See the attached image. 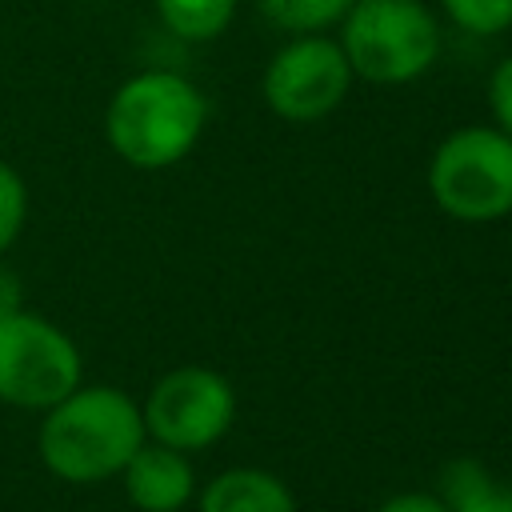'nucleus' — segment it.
I'll return each mask as SVG.
<instances>
[{
    "instance_id": "obj_15",
    "label": "nucleus",
    "mask_w": 512,
    "mask_h": 512,
    "mask_svg": "<svg viewBox=\"0 0 512 512\" xmlns=\"http://www.w3.org/2000/svg\"><path fill=\"white\" fill-rule=\"evenodd\" d=\"M488 104H492L496 128H500L504 136H512V56H504V60L492 68V80H488Z\"/></svg>"
},
{
    "instance_id": "obj_14",
    "label": "nucleus",
    "mask_w": 512,
    "mask_h": 512,
    "mask_svg": "<svg viewBox=\"0 0 512 512\" xmlns=\"http://www.w3.org/2000/svg\"><path fill=\"white\" fill-rule=\"evenodd\" d=\"M448 508L452 512H512V488L484 476L476 488H468L464 496H456Z\"/></svg>"
},
{
    "instance_id": "obj_6",
    "label": "nucleus",
    "mask_w": 512,
    "mask_h": 512,
    "mask_svg": "<svg viewBox=\"0 0 512 512\" xmlns=\"http://www.w3.org/2000/svg\"><path fill=\"white\" fill-rule=\"evenodd\" d=\"M140 416L148 440L180 452H200L232 428L236 392L216 368L180 364L152 384V392L140 404Z\"/></svg>"
},
{
    "instance_id": "obj_8",
    "label": "nucleus",
    "mask_w": 512,
    "mask_h": 512,
    "mask_svg": "<svg viewBox=\"0 0 512 512\" xmlns=\"http://www.w3.org/2000/svg\"><path fill=\"white\" fill-rule=\"evenodd\" d=\"M124 496L140 512H180L196 496V472L188 464V452L144 440L132 460L120 472Z\"/></svg>"
},
{
    "instance_id": "obj_4",
    "label": "nucleus",
    "mask_w": 512,
    "mask_h": 512,
    "mask_svg": "<svg viewBox=\"0 0 512 512\" xmlns=\"http://www.w3.org/2000/svg\"><path fill=\"white\" fill-rule=\"evenodd\" d=\"M428 192L440 212L464 224H488L512 212V136L500 128H456L428 164Z\"/></svg>"
},
{
    "instance_id": "obj_13",
    "label": "nucleus",
    "mask_w": 512,
    "mask_h": 512,
    "mask_svg": "<svg viewBox=\"0 0 512 512\" xmlns=\"http://www.w3.org/2000/svg\"><path fill=\"white\" fill-rule=\"evenodd\" d=\"M440 8L472 36H496L512 28V0H440Z\"/></svg>"
},
{
    "instance_id": "obj_12",
    "label": "nucleus",
    "mask_w": 512,
    "mask_h": 512,
    "mask_svg": "<svg viewBox=\"0 0 512 512\" xmlns=\"http://www.w3.org/2000/svg\"><path fill=\"white\" fill-rule=\"evenodd\" d=\"M28 224V184L16 164L0 160V256H8Z\"/></svg>"
},
{
    "instance_id": "obj_17",
    "label": "nucleus",
    "mask_w": 512,
    "mask_h": 512,
    "mask_svg": "<svg viewBox=\"0 0 512 512\" xmlns=\"http://www.w3.org/2000/svg\"><path fill=\"white\" fill-rule=\"evenodd\" d=\"M16 308H24V280H20V272L0 256V316H8V312H16Z\"/></svg>"
},
{
    "instance_id": "obj_9",
    "label": "nucleus",
    "mask_w": 512,
    "mask_h": 512,
    "mask_svg": "<svg viewBox=\"0 0 512 512\" xmlns=\"http://www.w3.org/2000/svg\"><path fill=\"white\" fill-rule=\"evenodd\" d=\"M196 512H296L288 484L264 468H228L208 480Z\"/></svg>"
},
{
    "instance_id": "obj_7",
    "label": "nucleus",
    "mask_w": 512,
    "mask_h": 512,
    "mask_svg": "<svg viewBox=\"0 0 512 512\" xmlns=\"http://www.w3.org/2000/svg\"><path fill=\"white\" fill-rule=\"evenodd\" d=\"M352 68L340 52V44L324 36H300L288 48H280L264 68V100L280 120H320L336 112V104L348 96Z\"/></svg>"
},
{
    "instance_id": "obj_11",
    "label": "nucleus",
    "mask_w": 512,
    "mask_h": 512,
    "mask_svg": "<svg viewBox=\"0 0 512 512\" xmlns=\"http://www.w3.org/2000/svg\"><path fill=\"white\" fill-rule=\"evenodd\" d=\"M256 4L268 16V24L296 32V36H312V32L340 24L356 0H256Z\"/></svg>"
},
{
    "instance_id": "obj_16",
    "label": "nucleus",
    "mask_w": 512,
    "mask_h": 512,
    "mask_svg": "<svg viewBox=\"0 0 512 512\" xmlns=\"http://www.w3.org/2000/svg\"><path fill=\"white\" fill-rule=\"evenodd\" d=\"M376 512H452V508L432 492H400V496L384 500Z\"/></svg>"
},
{
    "instance_id": "obj_1",
    "label": "nucleus",
    "mask_w": 512,
    "mask_h": 512,
    "mask_svg": "<svg viewBox=\"0 0 512 512\" xmlns=\"http://www.w3.org/2000/svg\"><path fill=\"white\" fill-rule=\"evenodd\" d=\"M148 440L140 404L112 384H76L40 412L36 456L64 484H100L124 472Z\"/></svg>"
},
{
    "instance_id": "obj_5",
    "label": "nucleus",
    "mask_w": 512,
    "mask_h": 512,
    "mask_svg": "<svg viewBox=\"0 0 512 512\" xmlns=\"http://www.w3.org/2000/svg\"><path fill=\"white\" fill-rule=\"evenodd\" d=\"M76 384H84V356L60 324L28 308L0 316V404L44 412Z\"/></svg>"
},
{
    "instance_id": "obj_10",
    "label": "nucleus",
    "mask_w": 512,
    "mask_h": 512,
    "mask_svg": "<svg viewBox=\"0 0 512 512\" xmlns=\"http://www.w3.org/2000/svg\"><path fill=\"white\" fill-rule=\"evenodd\" d=\"M156 16L172 36L188 44H204L232 24L236 0H156Z\"/></svg>"
},
{
    "instance_id": "obj_3",
    "label": "nucleus",
    "mask_w": 512,
    "mask_h": 512,
    "mask_svg": "<svg viewBox=\"0 0 512 512\" xmlns=\"http://www.w3.org/2000/svg\"><path fill=\"white\" fill-rule=\"evenodd\" d=\"M340 24L352 76L372 84H408L440 56V24L420 0H356Z\"/></svg>"
},
{
    "instance_id": "obj_2",
    "label": "nucleus",
    "mask_w": 512,
    "mask_h": 512,
    "mask_svg": "<svg viewBox=\"0 0 512 512\" xmlns=\"http://www.w3.org/2000/svg\"><path fill=\"white\" fill-rule=\"evenodd\" d=\"M208 124L204 92L176 72H136L128 76L104 108V140L132 168H172L180 164Z\"/></svg>"
}]
</instances>
